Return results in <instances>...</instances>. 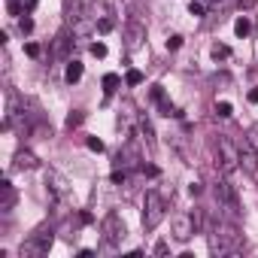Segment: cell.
<instances>
[{
	"mask_svg": "<svg viewBox=\"0 0 258 258\" xmlns=\"http://www.w3.org/2000/svg\"><path fill=\"white\" fill-rule=\"evenodd\" d=\"M240 249V234L231 222H216L210 228V252L213 255H234Z\"/></svg>",
	"mask_w": 258,
	"mask_h": 258,
	"instance_id": "obj_1",
	"label": "cell"
},
{
	"mask_svg": "<svg viewBox=\"0 0 258 258\" xmlns=\"http://www.w3.org/2000/svg\"><path fill=\"white\" fill-rule=\"evenodd\" d=\"M164 216H167V201L155 188H149L146 191V201H143V228L146 231H155L164 222Z\"/></svg>",
	"mask_w": 258,
	"mask_h": 258,
	"instance_id": "obj_2",
	"label": "cell"
},
{
	"mask_svg": "<svg viewBox=\"0 0 258 258\" xmlns=\"http://www.w3.org/2000/svg\"><path fill=\"white\" fill-rule=\"evenodd\" d=\"M52 234H55V231H52V228H46V225H43V228H37V231L22 243L19 258H43V255L52 249V240H55Z\"/></svg>",
	"mask_w": 258,
	"mask_h": 258,
	"instance_id": "obj_3",
	"label": "cell"
},
{
	"mask_svg": "<svg viewBox=\"0 0 258 258\" xmlns=\"http://www.w3.org/2000/svg\"><path fill=\"white\" fill-rule=\"evenodd\" d=\"M216 155H219V167H222L225 176L240 167V146L231 143L228 137H219V140H216Z\"/></svg>",
	"mask_w": 258,
	"mask_h": 258,
	"instance_id": "obj_4",
	"label": "cell"
},
{
	"mask_svg": "<svg viewBox=\"0 0 258 258\" xmlns=\"http://www.w3.org/2000/svg\"><path fill=\"white\" fill-rule=\"evenodd\" d=\"M46 188H49V198H52L55 204H67V201H70V182H67L64 173L46 170Z\"/></svg>",
	"mask_w": 258,
	"mask_h": 258,
	"instance_id": "obj_5",
	"label": "cell"
},
{
	"mask_svg": "<svg viewBox=\"0 0 258 258\" xmlns=\"http://www.w3.org/2000/svg\"><path fill=\"white\" fill-rule=\"evenodd\" d=\"M216 201H219V207L234 219L237 213H240V204H237V191H234V185L228 182V176H222L219 182H216Z\"/></svg>",
	"mask_w": 258,
	"mask_h": 258,
	"instance_id": "obj_6",
	"label": "cell"
},
{
	"mask_svg": "<svg viewBox=\"0 0 258 258\" xmlns=\"http://www.w3.org/2000/svg\"><path fill=\"white\" fill-rule=\"evenodd\" d=\"M100 231H103V237H106V243H112V246H118L121 240H124V222H121V216L118 213H106L103 216V222H100Z\"/></svg>",
	"mask_w": 258,
	"mask_h": 258,
	"instance_id": "obj_7",
	"label": "cell"
},
{
	"mask_svg": "<svg viewBox=\"0 0 258 258\" xmlns=\"http://www.w3.org/2000/svg\"><path fill=\"white\" fill-rule=\"evenodd\" d=\"M198 234V219H195V213H179L176 219H173V237L179 240V243H185V240H191Z\"/></svg>",
	"mask_w": 258,
	"mask_h": 258,
	"instance_id": "obj_8",
	"label": "cell"
},
{
	"mask_svg": "<svg viewBox=\"0 0 258 258\" xmlns=\"http://www.w3.org/2000/svg\"><path fill=\"white\" fill-rule=\"evenodd\" d=\"M143 40H146V28L140 22H127L124 25V49L131 52V55L143 49Z\"/></svg>",
	"mask_w": 258,
	"mask_h": 258,
	"instance_id": "obj_9",
	"label": "cell"
},
{
	"mask_svg": "<svg viewBox=\"0 0 258 258\" xmlns=\"http://www.w3.org/2000/svg\"><path fill=\"white\" fill-rule=\"evenodd\" d=\"M237 146H240V167H243L246 173H255V170H258V161H255V143H252L249 137H240Z\"/></svg>",
	"mask_w": 258,
	"mask_h": 258,
	"instance_id": "obj_10",
	"label": "cell"
},
{
	"mask_svg": "<svg viewBox=\"0 0 258 258\" xmlns=\"http://www.w3.org/2000/svg\"><path fill=\"white\" fill-rule=\"evenodd\" d=\"M137 118H140V115H137L134 103L124 100V103H121V112H118V127H121V131H131V124H134Z\"/></svg>",
	"mask_w": 258,
	"mask_h": 258,
	"instance_id": "obj_11",
	"label": "cell"
},
{
	"mask_svg": "<svg viewBox=\"0 0 258 258\" xmlns=\"http://www.w3.org/2000/svg\"><path fill=\"white\" fill-rule=\"evenodd\" d=\"M16 170H37L40 167V158L31 152V149H22V152H16V164H13Z\"/></svg>",
	"mask_w": 258,
	"mask_h": 258,
	"instance_id": "obj_12",
	"label": "cell"
},
{
	"mask_svg": "<svg viewBox=\"0 0 258 258\" xmlns=\"http://www.w3.org/2000/svg\"><path fill=\"white\" fill-rule=\"evenodd\" d=\"M0 191H4V198H0V213H10V210L16 207L19 195H16V188H13V182H10V179H4V185H0Z\"/></svg>",
	"mask_w": 258,
	"mask_h": 258,
	"instance_id": "obj_13",
	"label": "cell"
},
{
	"mask_svg": "<svg viewBox=\"0 0 258 258\" xmlns=\"http://www.w3.org/2000/svg\"><path fill=\"white\" fill-rule=\"evenodd\" d=\"M137 131L143 134V143H146L149 149H155V131H152V121H149L146 115H140V118H137Z\"/></svg>",
	"mask_w": 258,
	"mask_h": 258,
	"instance_id": "obj_14",
	"label": "cell"
},
{
	"mask_svg": "<svg viewBox=\"0 0 258 258\" xmlns=\"http://www.w3.org/2000/svg\"><path fill=\"white\" fill-rule=\"evenodd\" d=\"M64 79H67L70 85H76V82L82 79V64H79V61H70L67 70H64Z\"/></svg>",
	"mask_w": 258,
	"mask_h": 258,
	"instance_id": "obj_15",
	"label": "cell"
},
{
	"mask_svg": "<svg viewBox=\"0 0 258 258\" xmlns=\"http://www.w3.org/2000/svg\"><path fill=\"white\" fill-rule=\"evenodd\" d=\"M70 43H73V40H70V34H67V31H61V34L55 37V55H58V58H61V55H67Z\"/></svg>",
	"mask_w": 258,
	"mask_h": 258,
	"instance_id": "obj_16",
	"label": "cell"
},
{
	"mask_svg": "<svg viewBox=\"0 0 258 258\" xmlns=\"http://www.w3.org/2000/svg\"><path fill=\"white\" fill-rule=\"evenodd\" d=\"M249 31H252V22H249L246 16H240V19L234 22V34H237V37L243 40V37H249Z\"/></svg>",
	"mask_w": 258,
	"mask_h": 258,
	"instance_id": "obj_17",
	"label": "cell"
},
{
	"mask_svg": "<svg viewBox=\"0 0 258 258\" xmlns=\"http://www.w3.org/2000/svg\"><path fill=\"white\" fill-rule=\"evenodd\" d=\"M210 55H213L216 61H228V58H231V46H225V43H213Z\"/></svg>",
	"mask_w": 258,
	"mask_h": 258,
	"instance_id": "obj_18",
	"label": "cell"
},
{
	"mask_svg": "<svg viewBox=\"0 0 258 258\" xmlns=\"http://www.w3.org/2000/svg\"><path fill=\"white\" fill-rule=\"evenodd\" d=\"M112 25H115V22H112V16H109V13H106V16H100V19H94V28H97L100 34H109V31H112Z\"/></svg>",
	"mask_w": 258,
	"mask_h": 258,
	"instance_id": "obj_19",
	"label": "cell"
},
{
	"mask_svg": "<svg viewBox=\"0 0 258 258\" xmlns=\"http://www.w3.org/2000/svg\"><path fill=\"white\" fill-rule=\"evenodd\" d=\"M118 82H121V79H118V73H106V76H103V91H106V94H112V91L118 88Z\"/></svg>",
	"mask_w": 258,
	"mask_h": 258,
	"instance_id": "obj_20",
	"label": "cell"
},
{
	"mask_svg": "<svg viewBox=\"0 0 258 258\" xmlns=\"http://www.w3.org/2000/svg\"><path fill=\"white\" fill-rule=\"evenodd\" d=\"M82 118H85V115H82V109H73V112L67 115V127H70V131H73V127H79V124H82Z\"/></svg>",
	"mask_w": 258,
	"mask_h": 258,
	"instance_id": "obj_21",
	"label": "cell"
},
{
	"mask_svg": "<svg viewBox=\"0 0 258 258\" xmlns=\"http://www.w3.org/2000/svg\"><path fill=\"white\" fill-rule=\"evenodd\" d=\"M216 112H219L222 118H231V115H234V109H231L228 100H219V103H216Z\"/></svg>",
	"mask_w": 258,
	"mask_h": 258,
	"instance_id": "obj_22",
	"label": "cell"
},
{
	"mask_svg": "<svg viewBox=\"0 0 258 258\" xmlns=\"http://www.w3.org/2000/svg\"><path fill=\"white\" fill-rule=\"evenodd\" d=\"M19 31H22V34H31V31H34V19H31V16L19 19Z\"/></svg>",
	"mask_w": 258,
	"mask_h": 258,
	"instance_id": "obj_23",
	"label": "cell"
},
{
	"mask_svg": "<svg viewBox=\"0 0 258 258\" xmlns=\"http://www.w3.org/2000/svg\"><path fill=\"white\" fill-rule=\"evenodd\" d=\"M88 52H91L94 58H106V46H103V43H91V46H88Z\"/></svg>",
	"mask_w": 258,
	"mask_h": 258,
	"instance_id": "obj_24",
	"label": "cell"
},
{
	"mask_svg": "<svg viewBox=\"0 0 258 258\" xmlns=\"http://www.w3.org/2000/svg\"><path fill=\"white\" fill-rule=\"evenodd\" d=\"M143 82V73L140 70H127V85H140Z\"/></svg>",
	"mask_w": 258,
	"mask_h": 258,
	"instance_id": "obj_25",
	"label": "cell"
},
{
	"mask_svg": "<svg viewBox=\"0 0 258 258\" xmlns=\"http://www.w3.org/2000/svg\"><path fill=\"white\" fill-rule=\"evenodd\" d=\"M179 46H182V37H179V34H173V37H167V49H170V52H176Z\"/></svg>",
	"mask_w": 258,
	"mask_h": 258,
	"instance_id": "obj_26",
	"label": "cell"
},
{
	"mask_svg": "<svg viewBox=\"0 0 258 258\" xmlns=\"http://www.w3.org/2000/svg\"><path fill=\"white\" fill-rule=\"evenodd\" d=\"M88 149H91V152H103V140H97V137H88Z\"/></svg>",
	"mask_w": 258,
	"mask_h": 258,
	"instance_id": "obj_27",
	"label": "cell"
},
{
	"mask_svg": "<svg viewBox=\"0 0 258 258\" xmlns=\"http://www.w3.org/2000/svg\"><path fill=\"white\" fill-rule=\"evenodd\" d=\"M188 13H191L195 19H201V16H204V4H191V7H188Z\"/></svg>",
	"mask_w": 258,
	"mask_h": 258,
	"instance_id": "obj_28",
	"label": "cell"
},
{
	"mask_svg": "<svg viewBox=\"0 0 258 258\" xmlns=\"http://www.w3.org/2000/svg\"><path fill=\"white\" fill-rule=\"evenodd\" d=\"M201 191H204V185H201V182H198V179H195V182H191V185H188V195H191V198H198V195H201Z\"/></svg>",
	"mask_w": 258,
	"mask_h": 258,
	"instance_id": "obj_29",
	"label": "cell"
},
{
	"mask_svg": "<svg viewBox=\"0 0 258 258\" xmlns=\"http://www.w3.org/2000/svg\"><path fill=\"white\" fill-rule=\"evenodd\" d=\"M25 52H28L31 58H37V55H40V46H37V43H28V46H25Z\"/></svg>",
	"mask_w": 258,
	"mask_h": 258,
	"instance_id": "obj_30",
	"label": "cell"
},
{
	"mask_svg": "<svg viewBox=\"0 0 258 258\" xmlns=\"http://www.w3.org/2000/svg\"><path fill=\"white\" fill-rule=\"evenodd\" d=\"M91 222H94L91 213H79V225H91Z\"/></svg>",
	"mask_w": 258,
	"mask_h": 258,
	"instance_id": "obj_31",
	"label": "cell"
},
{
	"mask_svg": "<svg viewBox=\"0 0 258 258\" xmlns=\"http://www.w3.org/2000/svg\"><path fill=\"white\" fill-rule=\"evenodd\" d=\"M167 252H170V246H167V243H158V246H155V255H167Z\"/></svg>",
	"mask_w": 258,
	"mask_h": 258,
	"instance_id": "obj_32",
	"label": "cell"
},
{
	"mask_svg": "<svg viewBox=\"0 0 258 258\" xmlns=\"http://www.w3.org/2000/svg\"><path fill=\"white\" fill-rule=\"evenodd\" d=\"M19 13H22V7L16 4V0H10V16H19Z\"/></svg>",
	"mask_w": 258,
	"mask_h": 258,
	"instance_id": "obj_33",
	"label": "cell"
},
{
	"mask_svg": "<svg viewBox=\"0 0 258 258\" xmlns=\"http://www.w3.org/2000/svg\"><path fill=\"white\" fill-rule=\"evenodd\" d=\"M112 182H124V170H112Z\"/></svg>",
	"mask_w": 258,
	"mask_h": 258,
	"instance_id": "obj_34",
	"label": "cell"
},
{
	"mask_svg": "<svg viewBox=\"0 0 258 258\" xmlns=\"http://www.w3.org/2000/svg\"><path fill=\"white\" fill-rule=\"evenodd\" d=\"M258 4V0H240V10H252Z\"/></svg>",
	"mask_w": 258,
	"mask_h": 258,
	"instance_id": "obj_35",
	"label": "cell"
},
{
	"mask_svg": "<svg viewBox=\"0 0 258 258\" xmlns=\"http://www.w3.org/2000/svg\"><path fill=\"white\" fill-rule=\"evenodd\" d=\"M246 100H249V103H258V88H252V91L246 94Z\"/></svg>",
	"mask_w": 258,
	"mask_h": 258,
	"instance_id": "obj_36",
	"label": "cell"
},
{
	"mask_svg": "<svg viewBox=\"0 0 258 258\" xmlns=\"http://www.w3.org/2000/svg\"><path fill=\"white\" fill-rule=\"evenodd\" d=\"M210 4H222V0H210Z\"/></svg>",
	"mask_w": 258,
	"mask_h": 258,
	"instance_id": "obj_37",
	"label": "cell"
}]
</instances>
